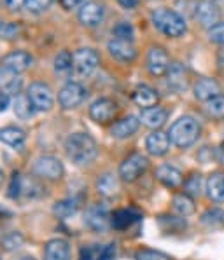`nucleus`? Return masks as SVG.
I'll list each match as a JSON object with an SVG mask.
<instances>
[{
	"instance_id": "nucleus-1",
	"label": "nucleus",
	"mask_w": 224,
	"mask_h": 260,
	"mask_svg": "<svg viewBox=\"0 0 224 260\" xmlns=\"http://www.w3.org/2000/svg\"><path fill=\"white\" fill-rule=\"evenodd\" d=\"M65 154L74 165L86 166L98 155V145L88 133H74L65 140Z\"/></svg>"
},
{
	"instance_id": "nucleus-2",
	"label": "nucleus",
	"mask_w": 224,
	"mask_h": 260,
	"mask_svg": "<svg viewBox=\"0 0 224 260\" xmlns=\"http://www.w3.org/2000/svg\"><path fill=\"white\" fill-rule=\"evenodd\" d=\"M200 133H202V127H200L198 121L191 115H184V117H179L177 121L172 124L170 127V137L172 143L179 149H187L193 143H196V140L200 138Z\"/></svg>"
},
{
	"instance_id": "nucleus-3",
	"label": "nucleus",
	"mask_w": 224,
	"mask_h": 260,
	"mask_svg": "<svg viewBox=\"0 0 224 260\" xmlns=\"http://www.w3.org/2000/svg\"><path fill=\"white\" fill-rule=\"evenodd\" d=\"M153 25L168 37H181L186 31V19L177 11L159 7L153 13Z\"/></svg>"
},
{
	"instance_id": "nucleus-4",
	"label": "nucleus",
	"mask_w": 224,
	"mask_h": 260,
	"mask_svg": "<svg viewBox=\"0 0 224 260\" xmlns=\"http://www.w3.org/2000/svg\"><path fill=\"white\" fill-rule=\"evenodd\" d=\"M100 58L95 49L82 47V49L74 53V74L77 77H90L97 70Z\"/></svg>"
},
{
	"instance_id": "nucleus-5",
	"label": "nucleus",
	"mask_w": 224,
	"mask_h": 260,
	"mask_svg": "<svg viewBox=\"0 0 224 260\" xmlns=\"http://www.w3.org/2000/svg\"><path fill=\"white\" fill-rule=\"evenodd\" d=\"M86 98H88L86 87L79 82H67L58 93V103L65 110L79 107Z\"/></svg>"
},
{
	"instance_id": "nucleus-6",
	"label": "nucleus",
	"mask_w": 224,
	"mask_h": 260,
	"mask_svg": "<svg viewBox=\"0 0 224 260\" xmlns=\"http://www.w3.org/2000/svg\"><path fill=\"white\" fill-rule=\"evenodd\" d=\"M147 157L142 154H131L128 155L125 161L119 166V178L126 183L135 182L138 177H142V173L147 170Z\"/></svg>"
},
{
	"instance_id": "nucleus-7",
	"label": "nucleus",
	"mask_w": 224,
	"mask_h": 260,
	"mask_svg": "<svg viewBox=\"0 0 224 260\" xmlns=\"http://www.w3.org/2000/svg\"><path fill=\"white\" fill-rule=\"evenodd\" d=\"M26 94H28V98L32 100V103H34L35 110L47 112V110L53 109L54 96H53V91H51V87L47 86V84H44V82L30 84Z\"/></svg>"
},
{
	"instance_id": "nucleus-8",
	"label": "nucleus",
	"mask_w": 224,
	"mask_h": 260,
	"mask_svg": "<svg viewBox=\"0 0 224 260\" xmlns=\"http://www.w3.org/2000/svg\"><path fill=\"white\" fill-rule=\"evenodd\" d=\"M34 173L46 180H60L63 177V165L58 157L53 155H41L34 162Z\"/></svg>"
},
{
	"instance_id": "nucleus-9",
	"label": "nucleus",
	"mask_w": 224,
	"mask_h": 260,
	"mask_svg": "<svg viewBox=\"0 0 224 260\" xmlns=\"http://www.w3.org/2000/svg\"><path fill=\"white\" fill-rule=\"evenodd\" d=\"M109 223H110V215L107 206L103 205L90 206L86 210V213H84V225L88 229L95 231V233H105Z\"/></svg>"
},
{
	"instance_id": "nucleus-10",
	"label": "nucleus",
	"mask_w": 224,
	"mask_h": 260,
	"mask_svg": "<svg viewBox=\"0 0 224 260\" xmlns=\"http://www.w3.org/2000/svg\"><path fill=\"white\" fill-rule=\"evenodd\" d=\"M118 114V105L110 98H98L91 103L90 117L98 124H107Z\"/></svg>"
},
{
	"instance_id": "nucleus-11",
	"label": "nucleus",
	"mask_w": 224,
	"mask_h": 260,
	"mask_svg": "<svg viewBox=\"0 0 224 260\" xmlns=\"http://www.w3.org/2000/svg\"><path fill=\"white\" fill-rule=\"evenodd\" d=\"M170 56L166 54V51L163 47H151L149 53H147V69L156 77H161V75L168 74L170 70Z\"/></svg>"
},
{
	"instance_id": "nucleus-12",
	"label": "nucleus",
	"mask_w": 224,
	"mask_h": 260,
	"mask_svg": "<svg viewBox=\"0 0 224 260\" xmlns=\"http://www.w3.org/2000/svg\"><path fill=\"white\" fill-rule=\"evenodd\" d=\"M109 53L112 54V58L123 63H130L137 58V49H135L131 41H123V39L116 37L109 42Z\"/></svg>"
},
{
	"instance_id": "nucleus-13",
	"label": "nucleus",
	"mask_w": 224,
	"mask_h": 260,
	"mask_svg": "<svg viewBox=\"0 0 224 260\" xmlns=\"http://www.w3.org/2000/svg\"><path fill=\"white\" fill-rule=\"evenodd\" d=\"M170 143H172V140L168 137V133H163V131L156 129L147 137L146 149L151 155H154V157H161V155H165L166 152L170 150Z\"/></svg>"
},
{
	"instance_id": "nucleus-14",
	"label": "nucleus",
	"mask_w": 224,
	"mask_h": 260,
	"mask_svg": "<svg viewBox=\"0 0 224 260\" xmlns=\"http://www.w3.org/2000/svg\"><path fill=\"white\" fill-rule=\"evenodd\" d=\"M32 63H34V58L26 51H13V53L6 54L2 58V67L16 72V74L28 70L32 67Z\"/></svg>"
},
{
	"instance_id": "nucleus-15",
	"label": "nucleus",
	"mask_w": 224,
	"mask_h": 260,
	"mask_svg": "<svg viewBox=\"0 0 224 260\" xmlns=\"http://www.w3.org/2000/svg\"><path fill=\"white\" fill-rule=\"evenodd\" d=\"M44 260H70V245L67 239L56 238L46 243Z\"/></svg>"
},
{
	"instance_id": "nucleus-16",
	"label": "nucleus",
	"mask_w": 224,
	"mask_h": 260,
	"mask_svg": "<svg viewBox=\"0 0 224 260\" xmlns=\"http://www.w3.org/2000/svg\"><path fill=\"white\" fill-rule=\"evenodd\" d=\"M103 6L98 2H86L79 9V21L84 26H97L103 19Z\"/></svg>"
},
{
	"instance_id": "nucleus-17",
	"label": "nucleus",
	"mask_w": 224,
	"mask_h": 260,
	"mask_svg": "<svg viewBox=\"0 0 224 260\" xmlns=\"http://www.w3.org/2000/svg\"><path fill=\"white\" fill-rule=\"evenodd\" d=\"M156 178L168 189H179L184 182L182 173L172 165H161L156 170Z\"/></svg>"
},
{
	"instance_id": "nucleus-18",
	"label": "nucleus",
	"mask_w": 224,
	"mask_h": 260,
	"mask_svg": "<svg viewBox=\"0 0 224 260\" xmlns=\"http://www.w3.org/2000/svg\"><path fill=\"white\" fill-rule=\"evenodd\" d=\"M221 94V86L214 81V79L203 77L194 84V96L200 102H210L212 98Z\"/></svg>"
},
{
	"instance_id": "nucleus-19",
	"label": "nucleus",
	"mask_w": 224,
	"mask_h": 260,
	"mask_svg": "<svg viewBox=\"0 0 224 260\" xmlns=\"http://www.w3.org/2000/svg\"><path fill=\"white\" fill-rule=\"evenodd\" d=\"M168 119V112L161 107L154 105L149 109H142L140 112V121L146 124L147 127H153V129H159Z\"/></svg>"
},
{
	"instance_id": "nucleus-20",
	"label": "nucleus",
	"mask_w": 224,
	"mask_h": 260,
	"mask_svg": "<svg viewBox=\"0 0 224 260\" xmlns=\"http://www.w3.org/2000/svg\"><path fill=\"white\" fill-rule=\"evenodd\" d=\"M196 18L202 23L203 26L212 28L214 25L219 23V11L215 7V4L209 2V0H203L196 6Z\"/></svg>"
},
{
	"instance_id": "nucleus-21",
	"label": "nucleus",
	"mask_w": 224,
	"mask_h": 260,
	"mask_svg": "<svg viewBox=\"0 0 224 260\" xmlns=\"http://www.w3.org/2000/svg\"><path fill=\"white\" fill-rule=\"evenodd\" d=\"M140 121L133 115H128V117L121 119V121L114 122V126L110 127V135L114 138H130L131 135H135L138 131Z\"/></svg>"
},
{
	"instance_id": "nucleus-22",
	"label": "nucleus",
	"mask_w": 224,
	"mask_h": 260,
	"mask_svg": "<svg viewBox=\"0 0 224 260\" xmlns=\"http://www.w3.org/2000/svg\"><path fill=\"white\" fill-rule=\"evenodd\" d=\"M207 196L215 203L224 201V171H214L205 183Z\"/></svg>"
},
{
	"instance_id": "nucleus-23",
	"label": "nucleus",
	"mask_w": 224,
	"mask_h": 260,
	"mask_svg": "<svg viewBox=\"0 0 224 260\" xmlns=\"http://www.w3.org/2000/svg\"><path fill=\"white\" fill-rule=\"evenodd\" d=\"M142 215L137 210H119L110 217V225L118 231H125L131 227L135 222H138Z\"/></svg>"
},
{
	"instance_id": "nucleus-24",
	"label": "nucleus",
	"mask_w": 224,
	"mask_h": 260,
	"mask_svg": "<svg viewBox=\"0 0 224 260\" xmlns=\"http://www.w3.org/2000/svg\"><path fill=\"white\" fill-rule=\"evenodd\" d=\"M133 102L135 105L142 107V109H149V107H154L156 103H158V93L153 89L151 86H146V84H142V86H138L137 89L133 91Z\"/></svg>"
},
{
	"instance_id": "nucleus-25",
	"label": "nucleus",
	"mask_w": 224,
	"mask_h": 260,
	"mask_svg": "<svg viewBox=\"0 0 224 260\" xmlns=\"http://www.w3.org/2000/svg\"><path fill=\"white\" fill-rule=\"evenodd\" d=\"M21 89V79L19 74L0 65V91L6 93H18Z\"/></svg>"
},
{
	"instance_id": "nucleus-26",
	"label": "nucleus",
	"mask_w": 224,
	"mask_h": 260,
	"mask_svg": "<svg viewBox=\"0 0 224 260\" xmlns=\"http://www.w3.org/2000/svg\"><path fill=\"white\" fill-rule=\"evenodd\" d=\"M25 140H26L25 131L19 129V127H16V126H9V127L0 129V142L6 143V145H9V147L18 149V147H21L23 143H25Z\"/></svg>"
},
{
	"instance_id": "nucleus-27",
	"label": "nucleus",
	"mask_w": 224,
	"mask_h": 260,
	"mask_svg": "<svg viewBox=\"0 0 224 260\" xmlns=\"http://www.w3.org/2000/svg\"><path fill=\"white\" fill-rule=\"evenodd\" d=\"M172 206H174V210L177 211L181 217H189V215H193L194 210H196L194 199L191 198L189 194H186V192L174 196V199H172Z\"/></svg>"
},
{
	"instance_id": "nucleus-28",
	"label": "nucleus",
	"mask_w": 224,
	"mask_h": 260,
	"mask_svg": "<svg viewBox=\"0 0 224 260\" xmlns=\"http://www.w3.org/2000/svg\"><path fill=\"white\" fill-rule=\"evenodd\" d=\"M97 189H98V194H102L103 198H114L119 190L118 178L110 173L102 175V177L97 180Z\"/></svg>"
},
{
	"instance_id": "nucleus-29",
	"label": "nucleus",
	"mask_w": 224,
	"mask_h": 260,
	"mask_svg": "<svg viewBox=\"0 0 224 260\" xmlns=\"http://www.w3.org/2000/svg\"><path fill=\"white\" fill-rule=\"evenodd\" d=\"M168 86L175 91H182L187 87V75L181 65H172L168 70Z\"/></svg>"
},
{
	"instance_id": "nucleus-30",
	"label": "nucleus",
	"mask_w": 224,
	"mask_h": 260,
	"mask_svg": "<svg viewBox=\"0 0 224 260\" xmlns=\"http://www.w3.org/2000/svg\"><path fill=\"white\" fill-rule=\"evenodd\" d=\"M14 114L19 119H30L35 114V107L32 103V100L28 98V94H18L14 98Z\"/></svg>"
},
{
	"instance_id": "nucleus-31",
	"label": "nucleus",
	"mask_w": 224,
	"mask_h": 260,
	"mask_svg": "<svg viewBox=\"0 0 224 260\" xmlns=\"http://www.w3.org/2000/svg\"><path fill=\"white\" fill-rule=\"evenodd\" d=\"M54 70L60 75H69L70 72H74V56L69 51L58 53L54 58Z\"/></svg>"
},
{
	"instance_id": "nucleus-32",
	"label": "nucleus",
	"mask_w": 224,
	"mask_h": 260,
	"mask_svg": "<svg viewBox=\"0 0 224 260\" xmlns=\"http://www.w3.org/2000/svg\"><path fill=\"white\" fill-rule=\"evenodd\" d=\"M77 208H79V203L75 201V199H63V201L56 203L53 211L58 218H69L77 211Z\"/></svg>"
},
{
	"instance_id": "nucleus-33",
	"label": "nucleus",
	"mask_w": 224,
	"mask_h": 260,
	"mask_svg": "<svg viewBox=\"0 0 224 260\" xmlns=\"http://www.w3.org/2000/svg\"><path fill=\"white\" fill-rule=\"evenodd\" d=\"M205 110L212 119H217V121L224 119V94H219L212 98L210 102H207Z\"/></svg>"
},
{
	"instance_id": "nucleus-34",
	"label": "nucleus",
	"mask_w": 224,
	"mask_h": 260,
	"mask_svg": "<svg viewBox=\"0 0 224 260\" xmlns=\"http://www.w3.org/2000/svg\"><path fill=\"white\" fill-rule=\"evenodd\" d=\"M184 192L186 194H189L191 198H198V196H202L203 192V178L200 173H194L191 175L189 178L186 180V183H184Z\"/></svg>"
},
{
	"instance_id": "nucleus-35",
	"label": "nucleus",
	"mask_w": 224,
	"mask_h": 260,
	"mask_svg": "<svg viewBox=\"0 0 224 260\" xmlns=\"http://www.w3.org/2000/svg\"><path fill=\"white\" fill-rule=\"evenodd\" d=\"M41 194H42V187L35 180L21 177V196H25V198H37Z\"/></svg>"
},
{
	"instance_id": "nucleus-36",
	"label": "nucleus",
	"mask_w": 224,
	"mask_h": 260,
	"mask_svg": "<svg viewBox=\"0 0 224 260\" xmlns=\"http://www.w3.org/2000/svg\"><path fill=\"white\" fill-rule=\"evenodd\" d=\"M112 34L116 35V39H123V41H133V35H135V30L130 23L126 21H121L114 26Z\"/></svg>"
},
{
	"instance_id": "nucleus-37",
	"label": "nucleus",
	"mask_w": 224,
	"mask_h": 260,
	"mask_svg": "<svg viewBox=\"0 0 224 260\" xmlns=\"http://www.w3.org/2000/svg\"><path fill=\"white\" fill-rule=\"evenodd\" d=\"M202 222L207 223V225H221V223L224 225V211L217 210V208L205 211L202 217Z\"/></svg>"
},
{
	"instance_id": "nucleus-38",
	"label": "nucleus",
	"mask_w": 224,
	"mask_h": 260,
	"mask_svg": "<svg viewBox=\"0 0 224 260\" xmlns=\"http://www.w3.org/2000/svg\"><path fill=\"white\" fill-rule=\"evenodd\" d=\"M135 260H172V258L168 257L166 253H163V251L144 248V250H138L137 253H135Z\"/></svg>"
},
{
	"instance_id": "nucleus-39",
	"label": "nucleus",
	"mask_w": 224,
	"mask_h": 260,
	"mask_svg": "<svg viewBox=\"0 0 224 260\" xmlns=\"http://www.w3.org/2000/svg\"><path fill=\"white\" fill-rule=\"evenodd\" d=\"M102 248L98 245H91V246H84L81 248V253H79V260H98L100 253H102Z\"/></svg>"
},
{
	"instance_id": "nucleus-40",
	"label": "nucleus",
	"mask_w": 224,
	"mask_h": 260,
	"mask_svg": "<svg viewBox=\"0 0 224 260\" xmlns=\"http://www.w3.org/2000/svg\"><path fill=\"white\" fill-rule=\"evenodd\" d=\"M51 4H53V0H26V9L30 11V13H44V11H47L51 7Z\"/></svg>"
},
{
	"instance_id": "nucleus-41",
	"label": "nucleus",
	"mask_w": 224,
	"mask_h": 260,
	"mask_svg": "<svg viewBox=\"0 0 224 260\" xmlns=\"http://www.w3.org/2000/svg\"><path fill=\"white\" fill-rule=\"evenodd\" d=\"M209 39L215 44H224V21H219L209 30Z\"/></svg>"
},
{
	"instance_id": "nucleus-42",
	"label": "nucleus",
	"mask_w": 224,
	"mask_h": 260,
	"mask_svg": "<svg viewBox=\"0 0 224 260\" xmlns=\"http://www.w3.org/2000/svg\"><path fill=\"white\" fill-rule=\"evenodd\" d=\"M21 245H23V236L19 233H11L9 236L4 238V246L7 250H16V248H19Z\"/></svg>"
},
{
	"instance_id": "nucleus-43",
	"label": "nucleus",
	"mask_w": 224,
	"mask_h": 260,
	"mask_svg": "<svg viewBox=\"0 0 224 260\" xmlns=\"http://www.w3.org/2000/svg\"><path fill=\"white\" fill-rule=\"evenodd\" d=\"M21 196V175L14 173L13 178H11V185H9V198H19Z\"/></svg>"
},
{
	"instance_id": "nucleus-44",
	"label": "nucleus",
	"mask_w": 224,
	"mask_h": 260,
	"mask_svg": "<svg viewBox=\"0 0 224 260\" xmlns=\"http://www.w3.org/2000/svg\"><path fill=\"white\" fill-rule=\"evenodd\" d=\"M19 31V26L14 23H0V37L4 39H13Z\"/></svg>"
},
{
	"instance_id": "nucleus-45",
	"label": "nucleus",
	"mask_w": 224,
	"mask_h": 260,
	"mask_svg": "<svg viewBox=\"0 0 224 260\" xmlns=\"http://www.w3.org/2000/svg\"><path fill=\"white\" fill-rule=\"evenodd\" d=\"M116 257V245H107L102 248V253H100L98 260H114Z\"/></svg>"
},
{
	"instance_id": "nucleus-46",
	"label": "nucleus",
	"mask_w": 224,
	"mask_h": 260,
	"mask_svg": "<svg viewBox=\"0 0 224 260\" xmlns=\"http://www.w3.org/2000/svg\"><path fill=\"white\" fill-rule=\"evenodd\" d=\"M11 105V98L6 91H0V112H6Z\"/></svg>"
},
{
	"instance_id": "nucleus-47",
	"label": "nucleus",
	"mask_w": 224,
	"mask_h": 260,
	"mask_svg": "<svg viewBox=\"0 0 224 260\" xmlns=\"http://www.w3.org/2000/svg\"><path fill=\"white\" fill-rule=\"evenodd\" d=\"M6 4L11 11H19L23 6H26V0H6Z\"/></svg>"
},
{
	"instance_id": "nucleus-48",
	"label": "nucleus",
	"mask_w": 224,
	"mask_h": 260,
	"mask_svg": "<svg viewBox=\"0 0 224 260\" xmlns=\"http://www.w3.org/2000/svg\"><path fill=\"white\" fill-rule=\"evenodd\" d=\"M84 0H60V4L63 6V9H74V7L81 6Z\"/></svg>"
},
{
	"instance_id": "nucleus-49",
	"label": "nucleus",
	"mask_w": 224,
	"mask_h": 260,
	"mask_svg": "<svg viewBox=\"0 0 224 260\" xmlns=\"http://www.w3.org/2000/svg\"><path fill=\"white\" fill-rule=\"evenodd\" d=\"M214 157H215V161H217V162L224 165V142L214 150Z\"/></svg>"
},
{
	"instance_id": "nucleus-50",
	"label": "nucleus",
	"mask_w": 224,
	"mask_h": 260,
	"mask_svg": "<svg viewBox=\"0 0 224 260\" xmlns=\"http://www.w3.org/2000/svg\"><path fill=\"white\" fill-rule=\"evenodd\" d=\"M119 4H121L123 7H126V9H133V7L138 6V0H118Z\"/></svg>"
},
{
	"instance_id": "nucleus-51",
	"label": "nucleus",
	"mask_w": 224,
	"mask_h": 260,
	"mask_svg": "<svg viewBox=\"0 0 224 260\" xmlns=\"http://www.w3.org/2000/svg\"><path fill=\"white\" fill-rule=\"evenodd\" d=\"M215 4H219L221 7H224V0H215Z\"/></svg>"
},
{
	"instance_id": "nucleus-52",
	"label": "nucleus",
	"mask_w": 224,
	"mask_h": 260,
	"mask_svg": "<svg viewBox=\"0 0 224 260\" xmlns=\"http://www.w3.org/2000/svg\"><path fill=\"white\" fill-rule=\"evenodd\" d=\"M2 182H4V171L0 170V183H2Z\"/></svg>"
},
{
	"instance_id": "nucleus-53",
	"label": "nucleus",
	"mask_w": 224,
	"mask_h": 260,
	"mask_svg": "<svg viewBox=\"0 0 224 260\" xmlns=\"http://www.w3.org/2000/svg\"><path fill=\"white\" fill-rule=\"evenodd\" d=\"M19 260H35V258H34V257H21Z\"/></svg>"
}]
</instances>
